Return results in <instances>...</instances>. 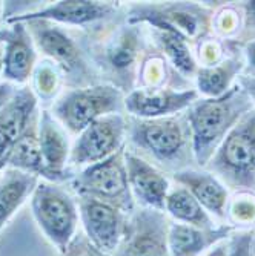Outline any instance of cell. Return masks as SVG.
Wrapping results in <instances>:
<instances>
[{"mask_svg": "<svg viewBox=\"0 0 255 256\" xmlns=\"http://www.w3.org/2000/svg\"><path fill=\"white\" fill-rule=\"evenodd\" d=\"M250 108V98L238 84L232 86L221 97L192 103L188 114V124L194 156L198 164H206L230 129Z\"/></svg>", "mask_w": 255, "mask_h": 256, "instance_id": "1", "label": "cell"}, {"mask_svg": "<svg viewBox=\"0 0 255 256\" xmlns=\"http://www.w3.org/2000/svg\"><path fill=\"white\" fill-rule=\"evenodd\" d=\"M27 26L36 48L60 69L66 84L73 86L71 89L97 84L96 68L91 64L80 43L68 31L48 20H31L27 22Z\"/></svg>", "mask_w": 255, "mask_h": 256, "instance_id": "2", "label": "cell"}, {"mask_svg": "<svg viewBox=\"0 0 255 256\" xmlns=\"http://www.w3.org/2000/svg\"><path fill=\"white\" fill-rule=\"evenodd\" d=\"M31 212L45 238L62 252L79 234V204L59 182L39 181L31 195Z\"/></svg>", "mask_w": 255, "mask_h": 256, "instance_id": "3", "label": "cell"}, {"mask_svg": "<svg viewBox=\"0 0 255 256\" xmlns=\"http://www.w3.org/2000/svg\"><path fill=\"white\" fill-rule=\"evenodd\" d=\"M123 110V90L109 83H97L66 90L53 104L51 114L68 132L79 135L105 115L122 114Z\"/></svg>", "mask_w": 255, "mask_h": 256, "instance_id": "4", "label": "cell"}, {"mask_svg": "<svg viewBox=\"0 0 255 256\" xmlns=\"http://www.w3.org/2000/svg\"><path fill=\"white\" fill-rule=\"evenodd\" d=\"M143 37L140 25L126 23L117 26L109 36L94 46L92 60L100 72L120 90H132L135 76L140 74V56Z\"/></svg>", "mask_w": 255, "mask_h": 256, "instance_id": "5", "label": "cell"}, {"mask_svg": "<svg viewBox=\"0 0 255 256\" xmlns=\"http://www.w3.org/2000/svg\"><path fill=\"white\" fill-rule=\"evenodd\" d=\"M69 186L76 196H89L114 204L126 214L135 210V201L128 184L125 149L100 162L83 168L69 180Z\"/></svg>", "mask_w": 255, "mask_h": 256, "instance_id": "6", "label": "cell"}, {"mask_svg": "<svg viewBox=\"0 0 255 256\" xmlns=\"http://www.w3.org/2000/svg\"><path fill=\"white\" fill-rule=\"evenodd\" d=\"M189 136V128L177 117L152 120L128 118L129 143L151 155L163 166H172L183 158Z\"/></svg>", "mask_w": 255, "mask_h": 256, "instance_id": "7", "label": "cell"}, {"mask_svg": "<svg viewBox=\"0 0 255 256\" xmlns=\"http://www.w3.org/2000/svg\"><path fill=\"white\" fill-rule=\"evenodd\" d=\"M253 148H255V112H247L226 135L211 168L227 182L253 188Z\"/></svg>", "mask_w": 255, "mask_h": 256, "instance_id": "8", "label": "cell"}, {"mask_svg": "<svg viewBox=\"0 0 255 256\" xmlns=\"http://www.w3.org/2000/svg\"><path fill=\"white\" fill-rule=\"evenodd\" d=\"M128 138V118L123 114H109L82 130L71 148L69 164L91 166L123 149Z\"/></svg>", "mask_w": 255, "mask_h": 256, "instance_id": "9", "label": "cell"}, {"mask_svg": "<svg viewBox=\"0 0 255 256\" xmlns=\"http://www.w3.org/2000/svg\"><path fill=\"white\" fill-rule=\"evenodd\" d=\"M79 216L83 234L97 248L114 254L119 248L132 214L120 207L89 196H77Z\"/></svg>", "mask_w": 255, "mask_h": 256, "instance_id": "10", "label": "cell"}, {"mask_svg": "<svg viewBox=\"0 0 255 256\" xmlns=\"http://www.w3.org/2000/svg\"><path fill=\"white\" fill-rule=\"evenodd\" d=\"M168 228L165 212L140 207L129 216L126 234L112 256H169Z\"/></svg>", "mask_w": 255, "mask_h": 256, "instance_id": "11", "label": "cell"}, {"mask_svg": "<svg viewBox=\"0 0 255 256\" xmlns=\"http://www.w3.org/2000/svg\"><path fill=\"white\" fill-rule=\"evenodd\" d=\"M0 28L4 44V77L8 83L27 86L37 64V48L27 23H7Z\"/></svg>", "mask_w": 255, "mask_h": 256, "instance_id": "12", "label": "cell"}, {"mask_svg": "<svg viewBox=\"0 0 255 256\" xmlns=\"http://www.w3.org/2000/svg\"><path fill=\"white\" fill-rule=\"evenodd\" d=\"M197 90H174L165 88H134L125 96V110L134 118H163L192 106Z\"/></svg>", "mask_w": 255, "mask_h": 256, "instance_id": "13", "label": "cell"}, {"mask_svg": "<svg viewBox=\"0 0 255 256\" xmlns=\"http://www.w3.org/2000/svg\"><path fill=\"white\" fill-rule=\"evenodd\" d=\"M119 10V5L112 2H89V0H62L50 4L37 11L13 17L7 23H27L31 20H48L57 25L86 26L102 20L111 18Z\"/></svg>", "mask_w": 255, "mask_h": 256, "instance_id": "14", "label": "cell"}, {"mask_svg": "<svg viewBox=\"0 0 255 256\" xmlns=\"http://www.w3.org/2000/svg\"><path fill=\"white\" fill-rule=\"evenodd\" d=\"M125 162L134 201L143 208L165 212V201L171 190L166 175L134 152H125Z\"/></svg>", "mask_w": 255, "mask_h": 256, "instance_id": "15", "label": "cell"}, {"mask_svg": "<svg viewBox=\"0 0 255 256\" xmlns=\"http://www.w3.org/2000/svg\"><path fill=\"white\" fill-rule=\"evenodd\" d=\"M200 17L198 12L191 11V8L174 5H132L128 12V23L131 25H146L152 26L157 31H166L177 34L188 40V37H194L200 31Z\"/></svg>", "mask_w": 255, "mask_h": 256, "instance_id": "16", "label": "cell"}, {"mask_svg": "<svg viewBox=\"0 0 255 256\" xmlns=\"http://www.w3.org/2000/svg\"><path fill=\"white\" fill-rule=\"evenodd\" d=\"M39 144L46 168L60 180V182L69 181L74 176L66 169L71 155L66 129L46 109L40 110L39 117Z\"/></svg>", "mask_w": 255, "mask_h": 256, "instance_id": "17", "label": "cell"}, {"mask_svg": "<svg viewBox=\"0 0 255 256\" xmlns=\"http://www.w3.org/2000/svg\"><path fill=\"white\" fill-rule=\"evenodd\" d=\"M39 117H40V110L34 115L25 132L16 142L8 168L36 175L37 178H42L45 181L62 184L60 180L46 168L43 161L40 144H39Z\"/></svg>", "mask_w": 255, "mask_h": 256, "instance_id": "18", "label": "cell"}, {"mask_svg": "<svg viewBox=\"0 0 255 256\" xmlns=\"http://www.w3.org/2000/svg\"><path fill=\"white\" fill-rule=\"evenodd\" d=\"M174 180L183 184L195 196V200L203 206L204 210L215 215L217 218L224 216L227 190L212 174L186 169L175 172Z\"/></svg>", "mask_w": 255, "mask_h": 256, "instance_id": "19", "label": "cell"}, {"mask_svg": "<svg viewBox=\"0 0 255 256\" xmlns=\"http://www.w3.org/2000/svg\"><path fill=\"white\" fill-rule=\"evenodd\" d=\"M230 228H198L181 222H169V256H198L203 250L221 241Z\"/></svg>", "mask_w": 255, "mask_h": 256, "instance_id": "20", "label": "cell"}, {"mask_svg": "<svg viewBox=\"0 0 255 256\" xmlns=\"http://www.w3.org/2000/svg\"><path fill=\"white\" fill-rule=\"evenodd\" d=\"M36 175L8 168L0 174V232L34 192L39 184Z\"/></svg>", "mask_w": 255, "mask_h": 256, "instance_id": "21", "label": "cell"}, {"mask_svg": "<svg viewBox=\"0 0 255 256\" xmlns=\"http://www.w3.org/2000/svg\"><path fill=\"white\" fill-rule=\"evenodd\" d=\"M37 104L39 100L30 86L16 89L10 102L0 109V129L17 142L31 123L33 117L39 112Z\"/></svg>", "mask_w": 255, "mask_h": 256, "instance_id": "22", "label": "cell"}, {"mask_svg": "<svg viewBox=\"0 0 255 256\" xmlns=\"http://www.w3.org/2000/svg\"><path fill=\"white\" fill-rule=\"evenodd\" d=\"M165 210L177 222L198 228H212L209 214L204 210L203 206L186 188H177L174 190H169L165 201Z\"/></svg>", "mask_w": 255, "mask_h": 256, "instance_id": "23", "label": "cell"}, {"mask_svg": "<svg viewBox=\"0 0 255 256\" xmlns=\"http://www.w3.org/2000/svg\"><path fill=\"white\" fill-rule=\"evenodd\" d=\"M241 62L235 58L224 60L218 64L201 68L197 74V88L203 96L217 98L230 89V82L240 72Z\"/></svg>", "mask_w": 255, "mask_h": 256, "instance_id": "24", "label": "cell"}, {"mask_svg": "<svg viewBox=\"0 0 255 256\" xmlns=\"http://www.w3.org/2000/svg\"><path fill=\"white\" fill-rule=\"evenodd\" d=\"M158 44L165 54L169 57L172 64L178 69L183 76H192L195 72V62L189 51V46L183 37L166 32V31H157L154 32Z\"/></svg>", "mask_w": 255, "mask_h": 256, "instance_id": "25", "label": "cell"}, {"mask_svg": "<svg viewBox=\"0 0 255 256\" xmlns=\"http://www.w3.org/2000/svg\"><path fill=\"white\" fill-rule=\"evenodd\" d=\"M33 92L37 100L53 102L62 86L63 74L60 69L48 58L39 62L33 72Z\"/></svg>", "mask_w": 255, "mask_h": 256, "instance_id": "26", "label": "cell"}, {"mask_svg": "<svg viewBox=\"0 0 255 256\" xmlns=\"http://www.w3.org/2000/svg\"><path fill=\"white\" fill-rule=\"evenodd\" d=\"M59 256H111L97 248L92 244L88 236L83 234V230H79V234L71 240L62 252H59Z\"/></svg>", "mask_w": 255, "mask_h": 256, "instance_id": "27", "label": "cell"}, {"mask_svg": "<svg viewBox=\"0 0 255 256\" xmlns=\"http://www.w3.org/2000/svg\"><path fill=\"white\" fill-rule=\"evenodd\" d=\"M252 234H243L229 241V256H255Z\"/></svg>", "mask_w": 255, "mask_h": 256, "instance_id": "28", "label": "cell"}, {"mask_svg": "<svg viewBox=\"0 0 255 256\" xmlns=\"http://www.w3.org/2000/svg\"><path fill=\"white\" fill-rule=\"evenodd\" d=\"M230 215L234 216L235 221L241 222H250L255 220V201L252 198H237V201L232 204Z\"/></svg>", "mask_w": 255, "mask_h": 256, "instance_id": "29", "label": "cell"}, {"mask_svg": "<svg viewBox=\"0 0 255 256\" xmlns=\"http://www.w3.org/2000/svg\"><path fill=\"white\" fill-rule=\"evenodd\" d=\"M16 144V140L10 136L5 130L0 129V174L10 166V158Z\"/></svg>", "mask_w": 255, "mask_h": 256, "instance_id": "30", "label": "cell"}, {"mask_svg": "<svg viewBox=\"0 0 255 256\" xmlns=\"http://www.w3.org/2000/svg\"><path fill=\"white\" fill-rule=\"evenodd\" d=\"M16 86L13 84V83H8V82H5V83H0V109H2L8 102H10V98L13 97V94L16 92Z\"/></svg>", "mask_w": 255, "mask_h": 256, "instance_id": "31", "label": "cell"}, {"mask_svg": "<svg viewBox=\"0 0 255 256\" xmlns=\"http://www.w3.org/2000/svg\"><path fill=\"white\" fill-rule=\"evenodd\" d=\"M240 86H241V89L247 94V97L255 102V78H252V77H243V78H240Z\"/></svg>", "mask_w": 255, "mask_h": 256, "instance_id": "32", "label": "cell"}, {"mask_svg": "<svg viewBox=\"0 0 255 256\" xmlns=\"http://www.w3.org/2000/svg\"><path fill=\"white\" fill-rule=\"evenodd\" d=\"M206 256H229V241H218L217 244H214V247Z\"/></svg>", "mask_w": 255, "mask_h": 256, "instance_id": "33", "label": "cell"}, {"mask_svg": "<svg viewBox=\"0 0 255 256\" xmlns=\"http://www.w3.org/2000/svg\"><path fill=\"white\" fill-rule=\"evenodd\" d=\"M244 10H246V16H247V20L252 26H255V0L252 2H247L244 5Z\"/></svg>", "mask_w": 255, "mask_h": 256, "instance_id": "34", "label": "cell"}, {"mask_svg": "<svg viewBox=\"0 0 255 256\" xmlns=\"http://www.w3.org/2000/svg\"><path fill=\"white\" fill-rule=\"evenodd\" d=\"M246 56H247V60L250 63V66L255 69V40L250 42L247 44V48H246Z\"/></svg>", "mask_w": 255, "mask_h": 256, "instance_id": "35", "label": "cell"}, {"mask_svg": "<svg viewBox=\"0 0 255 256\" xmlns=\"http://www.w3.org/2000/svg\"><path fill=\"white\" fill-rule=\"evenodd\" d=\"M4 74V44L0 43V76Z\"/></svg>", "mask_w": 255, "mask_h": 256, "instance_id": "36", "label": "cell"}, {"mask_svg": "<svg viewBox=\"0 0 255 256\" xmlns=\"http://www.w3.org/2000/svg\"><path fill=\"white\" fill-rule=\"evenodd\" d=\"M4 14V2H0V22H2V16Z\"/></svg>", "mask_w": 255, "mask_h": 256, "instance_id": "37", "label": "cell"}, {"mask_svg": "<svg viewBox=\"0 0 255 256\" xmlns=\"http://www.w3.org/2000/svg\"><path fill=\"white\" fill-rule=\"evenodd\" d=\"M253 169H255V148H253Z\"/></svg>", "mask_w": 255, "mask_h": 256, "instance_id": "38", "label": "cell"}]
</instances>
